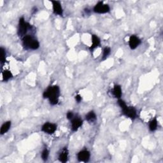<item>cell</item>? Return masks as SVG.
Returning a JSON list of instances; mask_svg holds the SVG:
<instances>
[{"mask_svg": "<svg viewBox=\"0 0 163 163\" xmlns=\"http://www.w3.org/2000/svg\"><path fill=\"white\" fill-rule=\"evenodd\" d=\"M60 89L57 86H50L45 90L43 94L44 98H48L50 104L55 105L59 101Z\"/></svg>", "mask_w": 163, "mask_h": 163, "instance_id": "6da1fadb", "label": "cell"}, {"mask_svg": "<svg viewBox=\"0 0 163 163\" xmlns=\"http://www.w3.org/2000/svg\"><path fill=\"white\" fill-rule=\"evenodd\" d=\"M23 45L26 49L36 50L39 48V42L31 35H26L22 39Z\"/></svg>", "mask_w": 163, "mask_h": 163, "instance_id": "7a4b0ae2", "label": "cell"}, {"mask_svg": "<svg viewBox=\"0 0 163 163\" xmlns=\"http://www.w3.org/2000/svg\"><path fill=\"white\" fill-rule=\"evenodd\" d=\"M31 25L29 23L26 22L24 20V18L21 17L19 19V29H18V35L20 36H26V33L29 28H31Z\"/></svg>", "mask_w": 163, "mask_h": 163, "instance_id": "3957f363", "label": "cell"}, {"mask_svg": "<svg viewBox=\"0 0 163 163\" xmlns=\"http://www.w3.org/2000/svg\"><path fill=\"white\" fill-rule=\"evenodd\" d=\"M94 12L97 13H106L110 12V8L108 5L104 4L103 1H99L94 7Z\"/></svg>", "mask_w": 163, "mask_h": 163, "instance_id": "277c9868", "label": "cell"}, {"mask_svg": "<svg viewBox=\"0 0 163 163\" xmlns=\"http://www.w3.org/2000/svg\"><path fill=\"white\" fill-rule=\"evenodd\" d=\"M122 110L125 116L131 118V119L134 120L137 117V110L134 107H127L126 105L125 107L122 108Z\"/></svg>", "mask_w": 163, "mask_h": 163, "instance_id": "5b68a950", "label": "cell"}, {"mask_svg": "<svg viewBox=\"0 0 163 163\" xmlns=\"http://www.w3.org/2000/svg\"><path fill=\"white\" fill-rule=\"evenodd\" d=\"M57 130V125L55 124L47 122L44 124L42 127V131L47 134H52L55 132Z\"/></svg>", "mask_w": 163, "mask_h": 163, "instance_id": "8992f818", "label": "cell"}, {"mask_svg": "<svg viewBox=\"0 0 163 163\" xmlns=\"http://www.w3.org/2000/svg\"><path fill=\"white\" fill-rule=\"evenodd\" d=\"M90 152L86 150L80 151L77 155L78 160L80 162H87L89 161L90 159Z\"/></svg>", "mask_w": 163, "mask_h": 163, "instance_id": "52a82bcc", "label": "cell"}, {"mask_svg": "<svg viewBox=\"0 0 163 163\" xmlns=\"http://www.w3.org/2000/svg\"><path fill=\"white\" fill-rule=\"evenodd\" d=\"M141 43V40L140 38L135 35H132L130 36V41H129V45L132 50H134L139 46Z\"/></svg>", "mask_w": 163, "mask_h": 163, "instance_id": "ba28073f", "label": "cell"}, {"mask_svg": "<svg viewBox=\"0 0 163 163\" xmlns=\"http://www.w3.org/2000/svg\"><path fill=\"white\" fill-rule=\"evenodd\" d=\"M53 6V11L56 15H59L62 16L63 13V10L61 3L58 1H52Z\"/></svg>", "mask_w": 163, "mask_h": 163, "instance_id": "9c48e42d", "label": "cell"}, {"mask_svg": "<svg viewBox=\"0 0 163 163\" xmlns=\"http://www.w3.org/2000/svg\"><path fill=\"white\" fill-rule=\"evenodd\" d=\"M83 121L79 117L73 118L71 119V130L73 131H77L82 126Z\"/></svg>", "mask_w": 163, "mask_h": 163, "instance_id": "30bf717a", "label": "cell"}, {"mask_svg": "<svg viewBox=\"0 0 163 163\" xmlns=\"http://www.w3.org/2000/svg\"><path fill=\"white\" fill-rule=\"evenodd\" d=\"M68 150L67 148H64L59 154V161L62 162H66L68 161Z\"/></svg>", "mask_w": 163, "mask_h": 163, "instance_id": "8fae6325", "label": "cell"}, {"mask_svg": "<svg viewBox=\"0 0 163 163\" xmlns=\"http://www.w3.org/2000/svg\"><path fill=\"white\" fill-rule=\"evenodd\" d=\"M100 44V38H98L96 35H92V45L90 47V50H94L95 48H96V47L99 46Z\"/></svg>", "mask_w": 163, "mask_h": 163, "instance_id": "7c38bea8", "label": "cell"}, {"mask_svg": "<svg viewBox=\"0 0 163 163\" xmlns=\"http://www.w3.org/2000/svg\"><path fill=\"white\" fill-rule=\"evenodd\" d=\"M112 93H113V95L115 96V98L120 99L122 96V89L121 87L119 85H115L114 87L113 91H112Z\"/></svg>", "mask_w": 163, "mask_h": 163, "instance_id": "4fadbf2b", "label": "cell"}, {"mask_svg": "<svg viewBox=\"0 0 163 163\" xmlns=\"http://www.w3.org/2000/svg\"><path fill=\"white\" fill-rule=\"evenodd\" d=\"M96 115L93 111L89 112L86 116V119L90 123H93L96 121Z\"/></svg>", "mask_w": 163, "mask_h": 163, "instance_id": "5bb4252c", "label": "cell"}, {"mask_svg": "<svg viewBox=\"0 0 163 163\" xmlns=\"http://www.w3.org/2000/svg\"><path fill=\"white\" fill-rule=\"evenodd\" d=\"M11 121H7L2 125L1 127V131H0V133H1V135L5 134L6 132L10 130V127H11Z\"/></svg>", "mask_w": 163, "mask_h": 163, "instance_id": "9a60e30c", "label": "cell"}, {"mask_svg": "<svg viewBox=\"0 0 163 163\" xmlns=\"http://www.w3.org/2000/svg\"><path fill=\"white\" fill-rule=\"evenodd\" d=\"M157 121L156 118L152 120L149 123V130L150 131H154L157 128Z\"/></svg>", "mask_w": 163, "mask_h": 163, "instance_id": "2e32d148", "label": "cell"}, {"mask_svg": "<svg viewBox=\"0 0 163 163\" xmlns=\"http://www.w3.org/2000/svg\"><path fill=\"white\" fill-rule=\"evenodd\" d=\"M13 77L12 73L10 72V71L6 70L3 72V81L6 82L8 81L9 79H11Z\"/></svg>", "mask_w": 163, "mask_h": 163, "instance_id": "e0dca14e", "label": "cell"}, {"mask_svg": "<svg viewBox=\"0 0 163 163\" xmlns=\"http://www.w3.org/2000/svg\"><path fill=\"white\" fill-rule=\"evenodd\" d=\"M111 52V49L109 47H105L103 50V56H102V60H104L107 59V57L110 55Z\"/></svg>", "mask_w": 163, "mask_h": 163, "instance_id": "ac0fdd59", "label": "cell"}, {"mask_svg": "<svg viewBox=\"0 0 163 163\" xmlns=\"http://www.w3.org/2000/svg\"><path fill=\"white\" fill-rule=\"evenodd\" d=\"M49 155V150H47L46 148H44V150L42 151V159L43 161H46L47 159H48Z\"/></svg>", "mask_w": 163, "mask_h": 163, "instance_id": "d6986e66", "label": "cell"}, {"mask_svg": "<svg viewBox=\"0 0 163 163\" xmlns=\"http://www.w3.org/2000/svg\"><path fill=\"white\" fill-rule=\"evenodd\" d=\"M0 50H1V57H0V59H1V63H4L6 61V51L3 47H1Z\"/></svg>", "mask_w": 163, "mask_h": 163, "instance_id": "ffe728a7", "label": "cell"}, {"mask_svg": "<svg viewBox=\"0 0 163 163\" xmlns=\"http://www.w3.org/2000/svg\"><path fill=\"white\" fill-rule=\"evenodd\" d=\"M66 117H67V118L68 119H69V120H71L72 118L74 117V115H73V113L72 111H69V112H68V114L66 115Z\"/></svg>", "mask_w": 163, "mask_h": 163, "instance_id": "44dd1931", "label": "cell"}, {"mask_svg": "<svg viewBox=\"0 0 163 163\" xmlns=\"http://www.w3.org/2000/svg\"><path fill=\"white\" fill-rule=\"evenodd\" d=\"M82 98L80 94H77L75 96V100L77 103H80V102L82 101Z\"/></svg>", "mask_w": 163, "mask_h": 163, "instance_id": "7402d4cb", "label": "cell"}]
</instances>
